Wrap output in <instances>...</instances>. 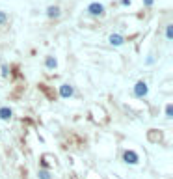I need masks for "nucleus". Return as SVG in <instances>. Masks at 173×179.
<instances>
[{
	"instance_id": "11",
	"label": "nucleus",
	"mask_w": 173,
	"mask_h": 179,
	"mask_svg": "<svg viewBox=\"0 0 173 179\" xmlns=\"http://www.w3.org/2000/svg\"><path fill=\"white\" fill-rule=\"evenodd\" d=\"M166 36H168V39H171V37H173V26H171V24H168V30H166Z\"/></svg>"
},
{
	"instance_id": "6",
	"label": "nucleus",
	"mask_w": 173,
	"mask_h": 179,
	"mask_svg": "<svg viewBox=\"0 0 173 179\" xmlns=\"http://www.w3.org/2000/svg\"><path fill=\"white\" fill-rule=\"evenodd\" d=\"M47 15L48 17H58L60 15V8H58V6H50V8L47 10Z\"/></svg>"
},
{
	"instance_id": "1",
	"label": "nucleus",
	"mask_w": 173,
	"mask_h": 179,
	"mask_svg": "<svg viewBox=\"0 0 173 179\" xmlns=\"http://www.w3.org/2000/svg\"><path fill=\"white\" fill-rule=\"evenodd\" d=\"M88 11L91 13V15H102V13H104V6L99 4V2H93V4L88 6Z\"/></svg>"
},
{
	"instance_id": "3",
	"label": "nucleus",
	"mask_w": 173,
	"mask_h": 179,
	"mask_svg": "<svg viewBox=\"0 0 173 179\" xmlns=\"http://www.w3.org/2000/svg\"><path fill=\"white\" fill-rule=\"evenodd\" d=\"M60 95H61V97H64V99L71 97V95H73V88L69 86V84H64V86L60 88Z\"/></svg>"
},
{
	"instance_id": "2",
	"label": "nucleus",
	"mask_w": 173,
	"mask_h": 179,
	"mask_svg": "<svg viewBox=\"0 0 173 179\" xmlns=\"http://www.w3.org/2000/svg\"><path fill=\"white\" fill-rule=\"evenodd\" d=\"M145 93H147V84L140 80V82L134 86V95H136V97H143Z\"/></svg>"
},
{
	"instance_id": "10",
	"label": "nucleus",
	"mask_w": 173,
	"mask_h": 179,
	"mask_svg": "<svg viewBox=\"0 0 173 179\" xmlns=\"http://www.w3.org/2000/svg\"><path fill=\"white\" fill-rule=\"evenodd\" d=\"M166 116H168V118H173V106L171 105L166 106Z\"/></svg>"
},
{
	"instance_id": "9",
	"label": "nucleus",
	"mask_w": 173,
	"mask_h": 179,
	"mask_svg": "<svg viewBox=\"0 0 173 179\" xmlns=\"http://www.w3.org/2000/svg\"><path fill=\"white\" fill-rule=\"evenodd\" d=\"M39 179H50V174H48V172H45V170H41V172H39Z\"/></svg>"
},
{
	"instance_id": "7",
	"label": "nucleus",
	"mask_w": 173,
	"mask_h": 179,
	"mask_svg": "<svg viewBox=\"0 0 173 179\" xmlns=\"http://www.w3.org/2000/svg\"><path fill=\"white\" fill-rule=\"evenodd\" d=\"M0 118H2V120H9V118H11V110H9L8 106L0 108Z\"/></svg>"
},
{
	"instance_id": "5",
	"label": "nucleus",
	"mask_w": 173,
	"mask_h": 179,
	"mask_svg": "<svg viewBox=\"0 0 173 179\" xmlns=\"http://www.w3.org/2000/svg\"><path fill=\"white\" fill-rule=\"evenodd\" d=\"M123 36H119V34H112V36H110V43L112 45H123Z\"/></svg>"
},
{
	"instance_id": "4",
	"label": "nucleus",
	"mask_w": 173,
	"mask_h": 179,
	"mask_svg": "<svg viewBox=\"0 0 173 179\" xmlns=\"http://www.w3.org/2000/svg\"><path fill=\"white\" fill-rule=\"evenodd\" d=\"M125 162L136 164V162H138V155L134 153V151H127V153H125Z\"/></svg>"
},
{
	"instance_id": "12",
	"label": "nucleus",
	"mask_w": 173,
	"mask_h": 179,
	"mask_svg": "<svg viewBox=\"0 0 173 179\" xmlns=\"http://www.w3.org/2000/svg\"><path fill=\"white\" fill-rule=\"evenodd\" d=\"M6 19H8V15H6L4 11H0V24H2V23H6Z\"/></svg>"
},
{
	"instance_id": "8",
	"label": "nucleus",
	"mask_w": 173,
	"mask_h": 179,
	"mask_svg": "<svg viewBox=\"0 0 173 179\" xmlns=\"http://www.w3.org/2000/svg\"><path fill=\"white\" fill-rule=\"evenodd\" d=\"M45 64H47V67H48V69H54V67H56V60H54L52 56H48Z\"/></svg>"
},
{
	"instance_id": "13",
	"label": "nucleus",
	"mask_w": 173,
	"mask_h": 179,
	"mask_svg": "<svg viewBox=\"0 0 173 179\" xmlns=\"http://www.w3.org/2000/svg\"><path fill=\"white\" fill-rule=\"evenodd\" d=\"M145 4H147V6H151V4H153V0H145Z\"/></svg>"
}]
</instances>
